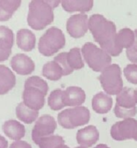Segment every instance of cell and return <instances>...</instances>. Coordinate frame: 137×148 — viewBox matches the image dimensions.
<instances>
[{"label": "cell", "mask_w": 137, "mask_h": 148, "mask_svg": "<svg viewBox=\"0 0 137 148\" xmlns=\"http://www.w3.org/2000/svg\"><path fill=\"white\" fill-rule=\"evenodd\" d=\"M89 30L93 38L111 56H117L122 50L116 43L117 29L116 25L110 20H107L101 14H93L89 18Z\"/></svg>", "instance_id": "obj_1"}, {"label": "cell", "mask_w": 137, "mask_h": 148, "mask_svg": "<svg viewBox=\"0 0 137 148\" xmlns=\"http://www.w3.org/2000/svg\"><path fill=\"white\" fill-rule=\"evenodd\" d=\"M62 1L57 0H33L29 3L27 24L35 30H42L54 20L53 9Z\"/></svg>", "instance_id": "obj_2"}, {"label": "cell", "mask_w": 137, "mask_h": 148, "mask_svg": "<svg viewBox=\"0 0 137 148\" xmlns=\"http://www.w3.org/2000/svg\"><path fill=\"white\" fill-rule=\"evenodd\" d=\"M81 53L87 65L96 72H102L111 65L112 58L110 54L94 43H85L81 48Z\"/></svg>", "instance_id": "obj_3"}, {"label": "cell", "mask_w": 137, "mask_h": 148, "mask_svg": "<svg viewBox=\"0 0 137 148\" xmlns=\"http://www.w3.org/2000/svg\"><path fill=\"white\" fill-rule=\"evenodd\" d=\"M65 37L62 31L58 27H50L39 38L38 51L45 56H52L59 50L64 47Z\"/></svg>", "instance_id": "obj_4"}, {"label": "cell", "mask_w": 137, "mask_h": 148, "mask_svg": "<svg viewBox=\"0 0 137 148\" xmlns=\"http://www.w3.org/2000/svg\"><path fill=\"white\" fill-rule=\"evenodd\" d=\"M99 81L104 91L110 96H117L123 89L121 69L117 64H111L104 69L99 76Z\"/></svg>", "instance_id": "obj_5"}, {"label": "cell", "mask_w": 137, "mask_h": 148, "mask_svg": "<svg viewBox=\"0 0 137 148\" xmlns=\"http://www.w3.org/2000/svg\"><path fill=\"white\" fill-rule=\"evenodd\" d=\"M57 127L56 120L50 114H43L35 122V126L32 130V140L37 145L40 139L47 136L53 135Z\"/></svg>", "instance_id": "obj_6"}, {"label": "cell", "mask_w": 137, "mask_h": 148, "mask_svg": "<svg viewBox=\"0 0 137 148\" xmlns=\"http://www.w3.org/2000/svg\"><path fill=\"white\" fill-rule=\"evenodd\" d=\"M137 127V120L134 118L123 119L115 123L111 127L110 135L116 141H125L134 139Z\"/></svg>", "instance_id": "obj_7"}, {"label": "cell", "mask_w": 137, "mask_h": 148, "mask_svg": "<svg viewBox=\"0 0 137 148\" xmlns=\"http://www.w3.org/2000/svg\"><path fill=\"white\" fill-rule=\"evenodd\" d=\"M66 30L72 38L83 37L89 30V17L85 13H77L68 18Z\"/></svg>", "instance_id": "obj_8"}, {"label": "cell", "mask_w": 137, "mask_h": 148, "mask_svg": "<svg viewBox=\"0 0 137 148\" xmlns=\"http://www.w3.org/2000/svg\"><path fill=\"white\" fill-rule=\"evenodd\" d=\"M11 69L20 75H29L35 71L36 65L32 58L24 53H17L10 60Z\"/></svg>", "instance_id": "obj_9"}, {"label": "cell", "mask_w": 137, "mask_h": 148, "mask_svg": "<svg viewBox=\"0 0 137 148\" xmlns=\"http://www.w3.org/2000/svg\"><path fill=\"white\" fill-rule=\"evenodd\" d=\"M45 94L34 87H24L22 92V102L26 106L39 111L45 104Z\"/></svg>", "instance_id": "obj_10"}, {"label": "cell", "mask_w": 137, "mask_h": 148, "mask_svg": "<svg viewBox=\"0 0 137 148\" xmlns=\"http://www.w3.org/2000/svg\"><path fill=\"white\" fill-rule=\"evenodd\" d=\"M99 131L94 126H87L81 128L77 133V142L80 146L91 147L99 140Z\"/></svg>", "instance_id": "obj_11"}, {"label": "cell", "mask_w": 137, "mask_h": 148, "mask_svg": "<svg viewBox=\"0 0 137 148\" xmlns=\"http://www.w3.org/2000/svg\"><path fill=\"white\" fill-rule=\"evenodd\" d=\"M68 116L69 121L73 128L77 127L83 126V125L88 124L91 117V114L87 107L84 106H77L68 108Z\"/></svg>", "instance_id": "obj_12"}, {"label": "cell", "mask_w": 137, "mask_h": 148, "mask_svg": "<svg viewBox=\"0 0 137 148\" xmlns=\"http://www.w3.org/2000/svg\"><path fill=\"white\" fill-rule=\"evenodd\" d=\"M86 99L84 90L78 86H69L64 90V101L65 106H81Z\"/></svg>", "instance_id": "obj_13"}, {"label": "cell", "mask_w": 137, "mask_h": 148, "mask_svg": "<svg viewBox=\"0 0 137 148\" xmlns=\"http://www.w3.org/2000/svg\"><path fill=\"white\" fill-rule=\"evenodd\" d=\"M2 130L4 134L7 138H9L14 141H20L22 140L25 135V127L17 120L9 119L3 124Z\"/></svg>", "instance_id": "obj_14"}, {"label": "cell", "mask_w": 137, "mask_h": 148, "mask_svg": "<svg viewBox=\"0 0 137 148\" xmlns=\"http://www.w3.org/2000/svg\"><path fill=\"white\" fill-rule=\"evenodd\" d=\"M36 35L31 30L26 28L18 30L16 34V43L21 50L24 52H31L36 47Z\"/></svg>", "instance_id": "obj_15"}, {"label": "cell", "mask_w": 137, "mask_h": 148, "mask_svg": "<svg viewBox=\"0 0 137 148\" xmlns=\"http://www.w3.org/2000/svg\"><path fill=\"white\" fill-rule=\"evenodd\" d=\"M16 84L14 72L5 65H0V95L9 92Z\"/></svg>", "instance_id": "obj_16"}, {"label": "cell", "mask_w": 137, "mask_h": 148, "mask_svg": "<svg viewBox=\"0 0 137 148\" xmlns=\"http://www.w3.org/2000/svg\"><path fill=\"white\" fill-rule=\"evenodd\" d=\"M92 106L97 114H106L111 110L113 106V99L111 96L106 94L105 92H99L93 97Z\"/></svg>", "instance_id": "obj_17"}, {"label": "cell", "mask_w": 137, "mask_h": 148, "mask_svg": "<svg viewBox=\"0 0 137 148\" xmlns=\"http://www.w3.org/2000/svg\"><path fill=\"white\" fill-rule=\"evenodd\" d=\"M61 5L67 12L84 13L91 10L93 7L92 0H62Z\"/></svg>", "instance_id": "obj_18"}, {"label": "cell", "mask_w": 137, "mask_h": 148, "mask_svg": "<svg viewBox=\"0 0 137 148\" xmlns=\"http://www.w3.org/2000/svg\"><path fill=\"white\" fill-rule=\"evenodd\" d=\"M116 104L124 108H135L137 104V91L132 88L123 87L117 95Z\"/></svg>", "instance_id": "obj_19"}, {"label": "cell", "mask_w": 137, "mask_h": 148, "mask_svg": "<svg viewBox=\"0 0 137 148\" xmlns=\"http://www.w3.org/2000/svg\"><path fill=\"white\" fill-rule=\"evenodd\" d=\"M16 116L21 122L24 124H32L39 117V111L33 110L23 103L20 102L16 106Z\"/></svg>", "instance_id": "obj_20"}, {"label": "cell", "mask_w": 137, "mask_h": 148, "mask_svg": "<svg viewBox=\"0 0 137 148\" xmlns=\"http://www.w3.org/2000/svg\"><path fill=\"white\" fill-rule=\"evenodd\" d=\"M21 5L20 0H0V21L9 20Z\"/></svg>", "instance_id": "obj_21"}, {"label": "cell", "mask_w": 137, "mask_h": 148, "mask_svg": "<svg viewBox=\"0 0 137 148\" xmlns=\"http://www.w3.org/2000/svg\"><path fill=\"white\" fill-rule=\"evenodd\" d=\"M135 40L134 36V31H132L130 28H125L120 29L119 32L117 33L116 36V43L117 47L119 49H129L134 45V42Z\"/></svg>", "instance_id": "obj_22"}, {"label": "cell", "mask_w": 137, "mask_h": 148, "mask_svg": "<svg viewBox=\"0 0 137 148\" xmlns=\"http://www.w3.org/2000/svg\"><path fill=\"white\" fill-rule=\"evenodd\" d=\"M42 75L46 79L50 81H58L64 76V71H62L60 65L56 63L55 61H49L43 66L42 68Z\"/></svg>", "instance_id": "obj_23"}, {"label": "cell", "mask_w": 137, "mask_h": 148, "mask_svg": "<svg viewBox=\"0 0 137 148\" xmlns=\"http://www.w3.org/2000/svg\"><path fill=\"white\" fill-rule=\"evenodd\" d=\"M48 105L53 111H59L64 109L65 107L64 101V90L59 88L50 92L48 98Z\"/></svg>", "instance_id": "obj_24"}, {"label": "cell", "mask_w": 137, "mask_h": 148, "mask_svg": "<svg viewBox=\"0 0 137 148\" xmlns=\"http://www.w3.org/2000/svg\"><path fill=\"white\" fill-rule=\"evenodd\" d=\"M15 41L13 31L9 27L0 25V48L11 50Z\"/></svg>", "instance_id": "obj_25"}, {"label": "cell", "mask_w": 137, "mask_h": 148, "mask_svg": "<svg viewBox=\"0 0 137 148\" xmlns=\"http://www.w3.org/2000/svg\"><path fill=\"white\" fill-rule=\"evenodd\" d=\"M67 60L70 67L74 71L75 69H80L84 67L83 56H82L81 50L77 47L72 48L69 52H67Z\"/></svg>", "instance_id": "obj_26"}, {"label": "cell", "mask_w": 137, "mask_h": 148, "mask_svg": "<svg viewBox=\"0 0 137 148\" xmlns=\"http://www.w3.org/2000/svg\"><path fill=\"white\" fill-rule=\"evenodd\" d=\"M64 145V140L59 135H50L40 139L37 145L39 148H58Z\"/></svg>", "instance_id": "obj_27"}, {"label": "cell", "mask_w": 137, "mask_h": 148, "mask_svg": "<svg viewBox=\"0 0 137 148\" xmlns=\"http://www.w3.org/2000/svg\"><path fill=\"white\" fill-rule=\"evenodd\" d=\"M24 87H34L38 90L42 91L45 95H47L49 90V85L45 80L39 76H31L24 82Z\"/></svg>", "instance_id": "obj_28"}, {"label": "cell", "mask_w": 137, "mask_h": 148, "mask_svg": "<svg viewBox=\"0 0 137 148\" xmlns=\"http://www.w3.org/2000/svg\"><path fill=\"white\" fill-rule=\"evenodd\" d=\"M53 60L60 65V67L62 68V71H64V76L69 75V74H71L74 71V69L70 67V65L68 63L67 53L66 52H62V53H60L59 54H57V56L54 57Z\"/></svg>", "instance_id": "obj_29"}, {"label": "cell", "mask_w": 137, "mask_h": 148, "mask_svg": "<svg viewBox=\"0 0 137 148\" xmlns=\"http://www.w3.org/2000/svg\"><path fill=\"white\" fill-rule=\"evenodd\" d=\"M114 112L117 117L122 118V119H128V118H132L136 114L137 109L136 107L135 108H124L116 104L114 108Z\"/></svg>", "instance_id": "obj_30"}, {"label": "cell", "mask_w": 137, "mask_h": 148, "mask_svg": "<svg viewBox=\"0 0 137 148\" xmlns=\"http://www.w3.org/2000/svg\"><path fill=\"white\" fill-rule=\"evenodd\" d=\"M124 75L130 83L137 84V64H130L123 69Z\"/></svg>", "instance_id": "obj_31"}, {"label": "cell", "mask_w": 137, "mask_h": 148, "mask_svg": "<svg viewBox=\"0 0 137 148\" xmlns=\"http://www.w3.org/2000/svg\"><path fill=\"white\" fill-rule=\"evenodd\" d=\"M57 120H58V124L60 125L61 127H62L64 128H66V130H73V127H72L71 124H70V121H69L67 109L62 110V112H59Z\"/></svg>", "instance_id": "obj_32"}, {"label": "cell", "mask_w": 137, "mask_h": 148, "mask_svg": "<svg viewBox=\"0 0 137 148\" xmlns=\"http://www.w3.org/2000/svg\"><path fill=\"white\" fill-rule=\"evenodd\" d=\"M126 54L132 64H137V51H135L132 47H130L126 50Z\"/></svg>", "instance_id": "obj_33"}, {"label": "cell", "mask_w": 137, "mask_h": 148, "mask_svg": "<svg viewBox=\"0 0 137 148\" xmlns=\"http://www.w3.org/2000/svg\"><path fill=\"white\" fill-rule=\"evenodd\" d=\"M9 148H32V146H31L30 143H28L27 142L20 140V141H14L9 145Z\"/></svg>", "instance_id": "obj_34"}, {"label": "cell", "mask_w": 137, "mask_h": 148, "mask_svg": "<svg viewBox=\"0 0 137 148\" xmlns=\"http://www.w3.org/2000/svg\"><path fill=\"white\" fill-rule=\"evenodd\" d=\"M10 53H11V50H7V49L0 48V62L6 61L7 58L9 57Z\"/></svg>", "instance_id": "obj_35"}, {"label": "cell", "mask_w": 137, "mask_h": 148, "mask_svg": "<svg viewBox=\"0 0 137 148\" xmlns=\"http://www.w3.org/2000/svg\"><path fill=\"white\" fill-rule=\"evenodd\" d=\"M9 147V143L4 136L0 135V148H7Z\"/></svg>", "instance_id": "obj_36"}, {"label": "cell", "mask_w": 137, "mask_h": 148, "mask_svg": "<svg viewBox=\"0 0 137 148\" xmlns=\"http://www.w3.org/2000/svg\"><path fill=\"white\" fill-rule=\"evenodd\" d=\"M134 36H135V40H134V45H132V47L134 48L135 51H137V29L134 30Z\"/></svg>", "instance_id": "obj_37"}, {"label": "cell", "mask_w": 137, "mask_h": 148, "mask_svg": "<svg viewBox=\"0 0 137 148\" xmlns=\"http://www.w3.org/2000/svg\"><path fill=\"white\" fill-rule=\"evenodd\" d=\"M94 148H110V147L107 146L106 145H104V143H101V145H98L95 146Z\"/></svg>", "instance_id": "obj_38"}, {"label": "cell", "mask_w": 137, "mask_h": 148, "mask_svg": "<svg viewBox=\"0 0 137 148\" xmlns=\"http://www.w3.org/2000/svg\"><path fill=\"white\" fill-rule=\"evenodd\" d=\"M134 140L137 142V127H136V130H135V133H134Z\"/></svg>", "instance_id": "obj_39"}, {"label": "cell", "mask_w": 137, "mask_h": 148, "mask_svg": "<svg viewBox=\"0 0 137 148\" xmlns=\"http://www.w3.org/2000/svg\"><path fill=\"white\" fill-rule=\"evenodd\" d=\"M58 148H69L67 145H61L60 147H58Z\"/></svg>", "instance_id": "obj_40"}, {"label": "cell", "mask_w": 137, "mask_h": 148, "mask_svg": "<svg viewBox=\"0 0 137 148\" xmlns=\"http://www.w3.org/2000/svg\"><path fill=\"white\" fill-rule=\"evenodd\" d=\"M75 148H88V147H85V146H77V147H75Z\"/></svg>", "instance_id": "obj_41"}, {"label": "cell", "mask_w": 137, "mask_h": 148, "mask_svg": "<svg viewBox=\"0 0 137 148\" xmlns=\"http://www.w3.org/2000/svg\"><path fill=\"white\" fill-rule=\"evenodd\" d=\"M136 91H137V90H136Z\"/></svg>", "instance_id": "obj_42"}]
</instances>
